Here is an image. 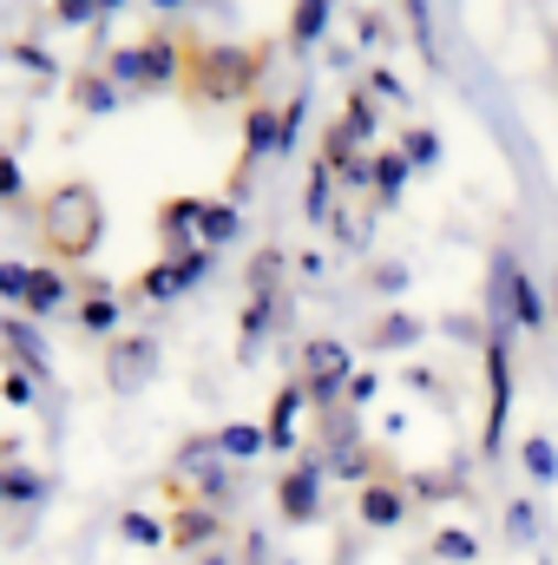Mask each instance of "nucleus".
Listing matches in <instances>:
<instances>
[{
	"label": "nucleus",
	"instance_id": "obj_1",
	"mask_svg": "<svg viewBox=\"0 0 558 565\" xmlns=\"http://www.w3.org/2000/svg\"><path fill=\"white\" fill-rule=\"evenodd\" d=\"M40 237H46V250H53V257L86 264V257L99 250V237H106V204H99V191H93L86 178L53 184V191H46V204H40Z\"/></svg>",
	"mask_w": 558,
	"mask_h": 565
},
{
	"label": "nucleus",
	"instance_id": "obj_2",
	"mask_svg": "<svg viewBox=\"0 0 558 565\" xmlns=\"http://www.w3.org/2000/svg\"><path fill=\"white\" fill-rule=\"evenodd\" d=\"M178 73H184V93H197V99H230V93H250V86L264 79V53L211 46V53H191Z\"/></svg>",
	"mask_w": 558,
	"mask_h": 565
},
{
	"label": "nucleus",
	"instance_id": "obj_3",
	"mask_svg": "<svg viewBox=\"0 0 558 565\" xmlns=\"http://www.w3.org/2000/svg\"><path fill=\"white\" fill-rule=\"evenodd\" d=\"M506 408H513V362H506V342H486V454H500Z\"/></svg>",
	"mask_w": 558,
	"mask_h": 565
},
{
	"label": "nucleus",
	"instance_id": "obj_4",
	"mask_svg": "<svg viewBox=\"0 0 558 565\" xmlns=\"http://www.w3.org/2000/svg\"><path fill=\"white\" fill-rule=\"evenodd\" d=\"M178 66H184V60H178V53H171L164 40H144V46H126V53L112 60V73H119V79H132V86H164V79H171Z\"/></svg>",
	"mask_w": 558,
	"mask_h": 565
},
{
	"label": "nucleus",
	"instance_id": "obj_5",
	"mask_svg": "<svg viewBox=\"0 0 558 565\" xmlns=\"http://www.w3.org/2000/svg\"><path fill=\"white\" fill-rule=\"evenodd\" d=\"M342 382H348V349H342V342H309V349H302V388L329 395V388H342Z\"/></svg>",
	"mask_w": 558,
	"mask_h": 565
},
{
	"label": "nucleus",
	"instance_id": "obj_6",
	"mask_svg": "<svg viewBox=\"0 0 558 565\" xmlns=\"http://www.w3.org/2000/svg\"><path fill=\"white\" fill-rule=\"evenodd\" d=\"M500 289L513 296V316H519L526 329H539V322H546V302H539V289L519 277V264H513V257H500Z\"/></svg>",
	"mask_w": 558,
	"mask_h": 565
},
{
	"label": "nucleus",
	"instance_id": "obj_7",
	"mask_svg": "<svg viewBox=\"0 0 558 565\" xmlns=\"http://www.w3.org/2000/svg\"><path fill=\"white\" fill-rule=\"evenodd\" d=\"M204 277V257H171V264H158V270H144L139 289L144 296H178L184 282H197Z\"/></svg>",
	"mask_w": 558,
	"mask_h": 565
},
{
	"label": "nucleus",
	"instance_id": "obj_8",
	"mask_svg": "<svg viewBox=\"0 0 558 565\" xmlns=\"http://www.w3.org/2000/svg\"><path fill=\"white\" fill-rule=\"evenodd\" d=\"M401 513H408V500L395 487H362V520L368 526H401Z\"/></svg>",
	"mask_w": 558,
	"mask_h": 565
},
{
	"label": "nucleus",
	"instance_id": "obj_9",
	"mask_svg": "<svg viewBox=\"0 0 558 565\" xmlns=\"http://www.w3.org/2000/svg\"><path fill=\"white\" fill-rule=\"evenodd\" d=\"M20 302H26L33 316H46V309H60V302H66V282L53 277V270H26V289H20Z\"/></svg>",
	"mask_w": 558,
	"mask_h": 565
},
{
	"label": "nucleus",
	"instance_id": "obj_10",
	"mask_svg": "<svg viewBox=\"0 0 558 565\" xmlns=\"http://www.w3.org/2000/svg\"><path fill=\"white\" fill-rule=\"evenodd\" d=\"M277 493H282V520H315V473H289Z\"/></svg>",
	"mask_w": 558,
	"mask_h": 565
},
{
	"label": "nucleus",
	"instance_id": "obj_11",
	"mask_svg": "<svg viewBox=\"0 0 558 565\" xmlns=\"http://www.w3.org/2000/svg\"><path fill=\"white\" fill-rule=\"evenodd\" d=\"M302 395H309L302 382H289V388L277 395V408H270V447H289V427H296V415H302Z\"/></svg>",
	"mask_w": 558,
	"mask_h": 565
},
{
	"label": "nucleus",
	"instance_id": "obj_12",
	"mask_svg": "<svg viewBox=\"0 0 558 565\" xmlns=\"http://www.w3.org/2000/svg\"><path fill=\"white\" fill-rule=\"evenodd\" d=\"M329 26V0H296V20H289V40L296 46H309L315 33Z\"/></svg>",
	"mask_w": 558,
	"mask_h": 565
},
{
	"label": "nucleus",
	"instance_id": "obj_13",
	"mask_svg": "<svg viewBox=\"0 0 558 565\" xmlns=\"http://www.w3.org/2000/svg\"><path fill=\"white\" fill-rule=\"evenodd\" d=\"M197 224H204V244H230L237 237V211L230 204H197Z\"/></svg>",
	"mask_w": 558,
	"mask_h": 565
},
{
	"label": "nucleus",
	"instance_id": "obj_14",
	"mask_svg": "<svg viewBox=\"0 0 558 565\" xmlns=\"http://www.w3.org/2000/svg\"><path fill=\"white\" fill-rule=\"evenodd\" d=\"M526 467H533V480H558V460H552V440L546 434L526 440Z\"/></svg>",
	"mask_w": 558,
	"mask_h": 565
},
{
	"label": "nucleus",
	"instance_id": "obj_15",
	"mask_svg": "<svg viewBox=\"0 0 558 565\" xmlns=\"http://www.w3.org/2000/svg\"><path fill=\"white\" fill-rule=\"evenodd\" d=\"M217 447H224V454H257V447H270V440H264L257 427H224V434H217Z\"/></svg>",
	"mask_w": 558,
	"mask_h": 565
},
{
	"label": "nucleus",
	"instance_id": "obj_16",
	"mask_svg": "<svg viewBox=\"0 0 558 565\" xmlns=\"http://www.w3.org/2000/svg\"><path fill=\"white\" fill-rule=\"evenodd\" d=\"M375 178H382V198H395V191L408 184V158H382V164H375Z\"/></svg>",
	"mask_w": 558,
	"mask_h": 565
},
{
	"label": "nucleus",
	"instance_id": "obj_17",
	"mask_svg": "<svg viewBox=\"0 0 558 565\" xmlns=\"http://www.w3.org/2000/svg\"><path fill=\"white\" fill-rule=\"evenodd\" d=\"M408 26H415L420 53H427V60H433V20H427V0H408Z\"/></svg>",
	"mask_w": 558,
	"mask_h": 565
},
{
	"label": "nucleus",
	"instance_id": "obj_18",
	"mask_svg": "<svg viewBox=\"0 0 558 565\" xmlns=\"http://www.w3.org/2000/svg\"><path fill=\"white\" fill-rule=\"evenodd\" d=\"M79 316H86V329H99V335H106V329H112V322H119V309H112V302H106V296H93V302H86V309H79Z\"/></svg>",
	"mask_w": 558,
	"mask_h": 565
},
{
	"label": "nucleus",
	"instance_id": "obj_19",
	"mask_svg": "<svg viewBox=\"0 0 558 565\" xmlns=\"http://www.w3.org/2000/svg\"><path fill=\"white\" fill-rule=\"evenodd\" d=\"M433 553H440V559H473V540H466V533H440Z\"/></svg>",
	"mask_w": 558,
	"mask_h": 565
},
{
	"label": "nucleus",
	"instance_id": "obj_20",
	"mask_svg": "<svg viewBox=\"0 0 558 565\" xmlns=\"http://www.w3.org/2000/svg\"><path fill=\"white\" fill-rule=\"evenodd\" d=\"M126 540L151 546V540H158V520H144V513H126Z\"/></svg>",
	"mask_w": 558,
	"mask_h": 565
},
{
	"label": "nucleus",
	"instance_id": "obj_21",
	"mask_svg": "<svg viewBox=\"0 0 558 565\" xmlns=\"http://www.w3.org/2000/svg\"><path fill=\"white\" fill-rule=\"evenodd\" d=\"M322 211H329V171L309 184V217H322Z\"/></svg>",
	"mask_w": 558,
	"mask_h": 565
},
{
	"label": "nucleus",
	"instance_id": "obj_22",
	"mask_svg": "<svg viewBox=\"0 0 558 565\" xmlns=\"http://www.w3.org/2000/svg\"><path fill=\"white\" fill-rule=\"evenodd\" d=\"M20 191V164L13 158H0V198H13Z\"/></svg>",
	"mask_w": 558,
	"mask_h": 565
},
{
	"label": "nucleus",
	"instance_id": "obj_23",
	"mask_svg": "<svg viewBox=\"0 0 558 565\" xmlns=\"http://www.w3.org/2000/svg\"><path fill=\"white\" fill-rule=\"evenodd\" d=\"M382 342H415V322H408V316H401V322H388V329H382Z\"/></svg>",
	"mask_w": 558,
	"mask_h": 565
},
{
	"label": "nucleus",
	"instance_id": "obj_24",
	"mask_svg": "<svg viewBox=\"0 0 558 565\" xmlns=\"http://www.w3.org/2000/svg\"><path fill=\"white\" fill-rule=\"evenodd\" d=\"M60 13H66V20H86V13H93V0H60Z\"/></svg>",
	"mask_w": 558,
	"mask_h": 565
},
{
	"label": "nucleus",
	"instance_id": "obj_25",
	"mask_svg": "<svg viewBox=\"0 0 558 565\" xmlns=\"http://www.w3.org/2000/svg\"><path fill=\"white\" fill-rule=\"evenodd\" d=\"M158 7H178V0H158Z\"/></svg>",
	"mask_w": 558,
	"mask_h": 565
},
{
	"label": "nucleus",
	"instance_id": "obj_26",
	"mask_svg": "<svg viewBox=\"0 0 558 565\" xmlns=\"http://www.w3.org/2000/svg\"><path fill=\"white\" fill-rule=\"evenodd\" d=\"M552 282H558V277H552Z\"/></svg>",
	"mask_w": 558,
	"mask_h": 565
}]
</instances>
